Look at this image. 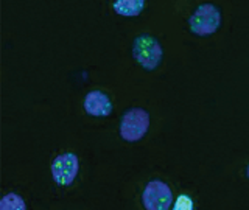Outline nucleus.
<instances>
[{
  "mask_svg": "<svg viewBox=\"0 0 249 210\" xmlns=\"http://www.w3.org/2000/svg\"><path fill=\"white\" fill-rule=\"evenodd\" d=\"M132 56L140 67L148 70V72H153L160 66L163 50L154 36L139 35L132 42Z\"/></svg>",
  "mask_w": 249,
  "mask_h": 210,
  "instance_id": "obj_1",
  "label": "nucleus"
},
{
  "mask_svg": "<svg viewBox=\"0 0 249 210\" xmlns=\"http://www.w3.org/2000/svg\"><path fill=\"white\" fill-rule=\"evenodd\" d=\"M221 25V11L212 3H202L195 8L189 19L190 31L196 36H209L218 31Z\"/></svg>",
  "mask_w": 249,
  "mask_h": 210,
  "instance_id": "obj_2",
  "label": "nucleus"
},
{
  "mask_svg": "<svg viewBox=\"0 0 249 210\" xmlns=\"http://www.w3.org/2000/svg\"><path fill=\"white\" fill-rule=\"evenodd\" d=\"M150 128V114L142 107H131L120 120V136L126 142H139Z\"/></svg>",
  "mask_w": 249,
  "mask_h": 210,
  "instance_id": "obj_3",
  "label": "nucleus"
},
{
  "mask_svg": "<svg viewBox=\"0 0 249 210\" xmlns=\"http://www.w3.org/2000/svg\"><path fill=\"white\" fill-rule=\"evenodd\" d=\"M142 201L146 210H168L173 204V193L165 182L151 181L145 187Z\"/></svg>",
  "mask_w": 249,
  "mask_h": 210,
  "instance_id": "obj_4",
  "label": "nucleus"
},
{
  "mask_svg": "<svg viewBox=\"0 0 249 210\" xmlns=\"http://www.w3.org/2000/svg\"><path fill=\"white\" fill-rule=\"evenodd\" d=\"M78 170H80V160H78V156L73 153L59 154L52 162L53 181L62 187H67L75 181Z\"/></svg>",
  "mask_w": 249,
  "mask_h": 210,
  "instance_id": "obj_5",
  "label": "nucleus"
},
{
  "mask_svg": "<svg viewBox=\"0 0 249 210\" xmlns=\"http://www.w3.org/2000/svg\"><path fill=\"white\" fill-rule=\"evenodd\" d=\"M84 111L92 117H107L112 112V101L105 92L92 90L84 98Z\"/></svg>",
  "mask_w": 249,
  "mask_h": 210,
  "instance_id": "obj_6",
  "label": "nucleus"
},
{
  "mask_svg": "<svg viewBox=\"0 0 249 210\" xmlns=\"http://www.w3.org/2000/svg\"><path fill=\"white\" fill-rule=\"evenodd\" d=\"M145 8V0H114L112 10L124 16V18H136Z\"/></svg>",
  "mask_w": 249,
  "mask_h": 210,
  "instance_id": "obj_7",
  "label": "nucleus"
},
{
  "mask_svg": "<svg viewBox=\"0 0 249 210\" xmlns=\"http://www.w3.org/2000/svg\"><path fill=\"white\" fill-rule=\"evenodd\" d=\"M0 209L2 210H25L27 204L23 199L16 193H8L0 201Z\"/></svg>",
  "mask_w": 249,
  "mask_h": 210,
  "instance_id": "obj_8",
  "label": "nucleus"
},
{
  "mask_svg": "<svg viewBox=\"0 0 249 210\" xmlns=\"http://www.w3.org/2000/svg\"><path fill=\"white\" fill-rule=\"evenodd\" d=\"M175 209L178 210H187V209H193V204H192V199L189 196H184V194H181L178 199H176V204H175Z\"/></svg>",
  "mask_w": 249,
  "mask_h": 210,
  "instance_id": "obj_9",
  "label": "nucleus"
},
{
  "mask_svg": "<svg viewBox=\"0 0 249 210\" xmlns=\"http://www.w3.org/2000/svg\"><path fill=\"white\" fill-rule=\"evenodd\" d=\"M246 175H248V177H249V163H248V167H246Z\"/></svg>",
  "mask_w": 249,
  "mask_h": 210,
  "instance_id": "obj_10",
  "label": "nucleus"
}]
</instances>
